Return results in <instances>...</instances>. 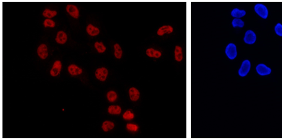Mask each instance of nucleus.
Wrapping results in <instances>:
<instances>
[{
	"label": "nucleus",
	"mask_w": 282,
	"mask_h": 140,
	"mask_svg": "<svg viewBox=\"0 0 282 140\" xmlns=\"http://www.w3.org/2000/svg\"><path fill=\"white\" fill-rule=\"evenodd\" d=\"M95 74L97 79L101 81H105L108 76V71L106 68H100L95 71Z\"/></svg>",
	"instance_id": "nucleus-4"
},
{
	"label": "nucleus",
	"mask_w": 282,
	"mask_h": 140,
	"mask_svg": "<svg viewBox=\"0 0 282 140\" xmlns=\"http://www.w3.org/2000/svg\"><path fill=\"white\" fill-rule=\"evenodd\" d=\"M114 127H115L114 123L111 122V121H105L103 123L102 126V128L104 132H107L108 131L111 130Z\"/></svg>",
	"instance_id": "nucleus-19"
},
{
	"label": "nucleus",
	"mask_w": 282,
	"mask_h": 140,
	"mask_svg": "<svg viewBox=\"0 0 282 140\" xmlns=\"http://www.w3.org/2000/svg\"><path fill=\"white\" fill-rule=\"evenodd\" d=\"M43 25H44L45 27L49 26L51 28H54L55 26V23L53 20H51L50 18H46V20H45V21L43 22Z\"/></svg>",
	"instance_id": "nucleus-27"
},
{
	"label": "nucleus",
	"mask_w": 282,
	"mask_h": 140,
	"mask_svg": "<svg viewBox=\"0 0 282 140\" xmlns=\"http://www.w3.org/2000/svg\"><path fill=\"white\" fill-rule=\"evenodd\" d=\"M225 54L230 60L235 59L237 56L236 46L233 43L229 44L226 47Z\"/></svg>",
	"instance_id": "nucleus-1"
},
{
	"label": "nucleus",
	"mask_w": 282,
	"mask_h": 140,
	"mask_svg": "<svg viewBox=\"0 0 282 140\" xmlns=\"http://www.w3.org/2000/svg\"><path fill=\"white\" fill-rule=\"evenodd\" d=\"M246 12L245 10H240L238 8H235L231 12L232 17H235V18H240L244 17L246 15Z\"/></svg>",
	"instance_id": "nucleus-17"
},
{
	"label": "nucleus",
	"mask_w": 282,
	"mask_h": 140,
	"mask_svg": "<svg viewBox=\"0 0 282 140\" xmlns=\"http://www.w3.org/2000/svg\"><path fill=\"white\" fill-rule=\"evenodd\" d=\"M175 58L176 61L180 62L183 60V49L180 46H176L175 48Z\"/></svg>",
	"instance_id": "nucleus-12"
},
{
	"label": "nucleus",
	"mask_w": 282,
	"mask_h": 140,
	"mask_svg": "<svg viewBox=\"0 0 282 140\" xmlns=\"http://www.w3.org/2000/svg\"><path fill=\"white\" fill-rule=\"evenodd\" d=\"M275 31L277 35L282 36V25L281 23H279L275 27Z\"/></svg>",
	"instance_id": "nucleus-28"
},
{
	"label": "nucleus",
	"mask_w": 282,
	"mask_h": 140,
	"mask_svg": "<svg viewBox=\"0 0 282 140\" xmlns=\"http://www.w3.org/2000/svg\"><path fill=\"white\" fill-rule=\"evenodd\" d=\"M106 97H107V99L108 100L111 102V103H113L114 102L116 101V100L117 99V94L114 92V91H109L108 93H107V95H106Z\"/></svg>",
	"instance_id": "nucleus-22"
},
{
	"label": "nucleus",
	"mask_w": 282,
	"mask_h": 140,
	"mask_svg": "<svg viewBox=\"0 0 282 140\" xmlns=\"http://www.w3.org/2000/svg\"><path fill=\"white\" fill-rule=\"evenodd\" d=\"M146 55L150 58H158L162 56V52L153 48H149L146 50Z\"/></svg>",
	"instance_id": "nucleus-14"
},
{
	"label": "nucleus",
	"mask_w": 282,
	"mask_h": 140,
	"mask_svg": "<svg viewBox=\"0 0 282 140\" xmlns=\"http://www.w3.org/2000/svg\"><path fill=\"white\" fill-rule=\"evenodd\" d=\"M86 31H87V33L92 36H97L100 33L99 29L98 28L94 26L92 24L88 25V26H87V28H86Z\"/></svg>",
	"instance_id": "nucleus-16"
},
{
	"label": "nucleus",
	"mask_w": 282,
	"mask_h": 140,
	"mask_svg": "<svg viewBox=\"0 0 282 140\" xmlns=\"http://www.w3.org/2000/svg\"><path fill=\"white\" fill-rule=\"evenodd\" d=\"M61 68H62L61 62L59 60H56L54 63L53 68H51V70L50 71V74L53 77L57 76L60 73L61 70Z\"/></svg>",
	"instance_id": "nucleus-7"
},
{
	"label": "nucleus",
	"mask_w": 282,
	"mask_h": 140,
	"mask_svg": "<svg viewBox=\"0 0 282 140\" xmlns=\"http://www.w3.org/2000/svg\"><path fill=\"white\" fill-rule=\"evenodd\" d=\"M123 118L125 120H132L134 118V114L131 110H127L124 113Z\"/></svg>",
	"instance_id": "nucleus-25"
},
{
	"label": "nucleus",
	"mask_w": 282,
	"mask_h": 140,
	"mask_svg": "<svg viewBox=\"0 0 282 140\" xmlns=\"http://www.w3.org/2000/svg\"><path fill=\"white\" fill-rule=\"evenodd\" d=\"M129 98L132 102H136L140 97L139 91L135 87H131L129 90Z\"/></svg>",
	"instance_id": "nucleus-11"
},
{
	"label": "nucleus",
	"mask_w": 282,
	"mask_h": 140,
	"mask_svg": "<svg viewBox=\"0 0 282 140\" xmlns=\"http://www.w3.org/2000/svg\"><path fill=\"white\" fill-rule=\"evenodd\" d=\"M250 69H251V63L248 60H246L243 62L241 66L238 71V74L240 76L245 77L249 72Z\"/></svg>",
	"instance_id": "nucleus-3"
},
{
	"label": "nucleus",
	"mask_w": 282,
	"mask_h": 140,
	"mask_svg": "<svg viewBox=\"0 0 282 140\" xmlns=\"http://www.w3.org/2000/svg\"><path fill=\"white\" fill-rule=\"evenodd\" d=\"M108 113L110 114H120L121 113V108L120 106H117V105H111L110 106L108 110Z\"/></svg>",
	"instance_id": "nucleus-18"
},
{
	"label": "nucleus",
	"mask_w": 282,
	"mask_h": 140,
	"mask_svg": "<svg viewBox=\"0 0 282 140\" xmlns=\"http://www.w3.org/2000/svg\"><path fill=\"white\" fill-rule=\"evenodd\" d=\"M94 46L98 53H103L106 50V47L104 46L102 42H95Z\"/></svg>",
	"instance_id": "nucleus-23"
},
{
	"label": "nucleus",
	"mask_w": 282,
	"mask_h": 140,
	"mask_svg": "<svg viewBox=\"0 0 282 140\" xmlns=\"http://www.w3.org/2000/svg\"><path fill=\"white\" fill-rule=\"evenodd\" d=\"M114 49H115V56L116 58L120 59L122 57L123 55V50L121 47V46L118 44H115L114 45Z\"/></svg>",
	"instance_id": "nucleus-20"
},
{
	"label": "nucleus",
	"mask_w": 282,
	"mask_h": 140,
	"mask_svg": "<svg viewBox=\"0 0 282 140\" xmlns=\"http://www.w3.org/2000/svg\"><path fill=\"white\" fill-rule=\"evenodd\" d=\"M67 34L64 31H59V32H58L56 39H55L57 43L63 44L66 43V42L67 41Z\"/></svg>",
	"instance_id": "nucleus-13"
},
{
	"label": "nucleus",
	"mask_w": 282,
	"mask_h": 140,
	"mask_svg": "<svg viewBox=\"0 0 282 140\" xmlns=\"http://www.w3.org/2000/svg\"><path fill=\"white\" fill-rule=\"evenodd\" d=\"M126 129L130 131V132H137L139 129V127L136 125V124H128L126 125Z\"/></svg>",
	"instance_id": "nucleus-26"
},
{
	"label": "nucleus",
	"mask_w": 282,
	"mask_h": 140,
	"mask_svg": "<svg viewBox=\"0 0 282 140\" xmlns=\"http://www.w3.org/2000/svg\"><path fill=\"white\" fill-rule=\"evenodd\" d=\"M256 71L261 76L269 75L271 73V69L264 64H259L256 67Z\"/></svg>",
	"instance_id": "nucleus-6"
},
{
	"label": "nucleus",
	"mask_w": 282,
	"mask_h": 140,
	"mask_svg": "<svg viewBox=\"0 0 282 140\" xmlns=\"http://www.w3.org/2000/svg\"><path fill=\"white\" fill-rule=\"evenodd\" d=\"M173 32V28L170 25H163L158 28L157 34L162 36L165 34H171Z\"/></svg>",
	"instance_id": "nucleus-9"
},
{
	"label": "nucleus",
	"mask_w": 282,
	"mask_h": 140,
	"mask_svg": "<svg viewBox=\"0 0 282 140\" xmlns=\"http://www.w3.org/2000/svg\"><path fill=\"white\" fill-rule=\"evenodd\" d=\"M66 10L71 16H72L74 18H78L79 16V11L78 8L72 4H68L66 6Z\"/></svg>",
	"instance_id": "nucleus-8"
},
{
	"label": "nucleus",
	"mask_w": 282,
	"mask_h": 140,
	"mask_svg": "<svg viewBox=\"0 0 282 140\" xmlns=\"http://www.w3.org/2000/svg\"><path fill=\"white\" fill-rule=\"evenodd\" d=\"M232 25L234 28H236V27L243 28L245 25V23L240 18H234L232 21Z\"/></svg>",
	"instance_id": "nucleus-24"
},
{
	"label": "nucleus",
	"mask_w": 282,
	"mask_h": 140,
	"mask_svg": "<svg viewBox=\"0 0 282 140\" xmlns=\"http://www.w3.org/2000/svg\"><path fill=\"white\" fill-rule=\"evenodd\" d=\"M57 14V12L56 10H51L49 9H45L43 12V15L48 18H51Z\"/></svg>",
	"instance_id": "nucleus-21"
},
{
	"label": "nucleus",
	"mask_w": 282,
	"mask_h": 140,
	"mask_svg": "<svg viewBox=\"0 0 282 140\" xmlns=\"http://www.w3.org/2000/svg\"><path fill=\"white\" fill-rule=\"evenodd\" d=\"M37 54H38V55L40 57V58H41V59L45 60V58H46V57H48V53L47 47L45 44H41L38 47Z\"/></svg>",
	"instance_id": "nucleus-10"
},
{
	"label": "nucleus",
	"mask_w": 282,
	"mask_h": 140,
	"mask_svg": "<svg viewBox=\"0 0 282 140\" xmlns=\"http://www.w3.org/2000/svg\"><path fill=\"white\" fill-rule=\"evenodd\" d=\"M244 41L246 44H254L256 41V35L254 32L251 30L247 31L245 33Z\"/></svg>",
	"instance_id": "nucleus-5"
},
{
	"label": "nucleus",
	"mask_w": 282,
	"mask_h": 140,
	"mask_svg": "<svg viewBox=\"0 0 282 140\" xmlns=\"http://www.w3.org/2000/svg\"><path fill=\"white\" fill-rule=\"evenodd\" d=\"M256 12L262 18H267L268 16V9L266 6L262 4H258L254 7Z\"/></svg>",
	"instance_id": "nucleus-2"
},
{
	"label": "nucleus",
	"mask_w": 282,
	"mask_h": 140,
	"mask_svg": "<svg viewBox=\"0 0 282 140\" xmlns=\"http://www.w3.org/2000/svg\"><path fill=\"white\" fill-rule=\"evenodd\" d=\"M68 71L71 75L76 76L82 74V70L75 65H71L68 66Z\"/></svg>",
	"instance_id": "nucleus-15"
}]
</instances>
